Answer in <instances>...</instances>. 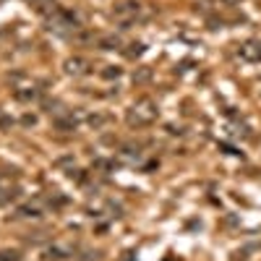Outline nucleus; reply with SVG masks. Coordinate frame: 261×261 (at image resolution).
I'll list each match as a JSON object with an SVG mask.
<instances>
[{
    "label": "nucleus",
    "mask_w": 261,
    "mask_h": 261,
    "mask_svg": "<svg viewBox=\"0 0 261 261\" xmlns=\"http://www.w3.org/2000/svg\"><path fill=\"white\" fill-rule=\"evenodd\" d=\"M42 209H45V206H42V201L37 199V201H29V204H24V206H18V217H27V220H29V217H42Z\"/></svg>",
    "instance_id": "8"
},
{
    "label": "nucleus",
    "mask_w": 261,
    "mask_h": 261,
    "mask_svg": "<svg viewBox=\"0 0 261 261\" xmlns=\"http://www.w3.org/2000/svg\"><path fill=\"white\" fill-rule=\"evenodd\" d=\"M128 47H130V50H125L128 58H139V55H144V50H146L141 42H134V45H128Z\"/></svg>",
    "instance_id": "13"
},
{
    "label": "nucleus",
    "mask_w": 261,
    "mask_h": 261,
    "mask_svg": "<svg viewBox=\"0 0 261 261\" xmlns=\"http://www.w3.org/2000/svg\"><path fill=\"white\" fill-rule=\"evenodd\" d=\"M157 118H160V107H157V102L151 97L136 99L134 105L128 107V113H125V123L130 128H146V125L154 123Z\"/></svg>",
    "instance_id": "1"
},
{
    "label": "nucleus",
    "mask_w": 261,
    "mask_h": 261,
    "mask_svg": "<svg viewBox=\"0 0 261 261\" xmlns=\"http://www.w3.org/2000/svg\"><path fill=\"white\" fill-rule=\"evenodd\" d=\"M63 68H65V73H68V76L79 79V76H86V73H92V63L86 60L84 55H73V58H68V60L63 63Z\"/></svg>",
    "instance_id": "4"
},
{
    "label": "nucleus",
    "mask_w": 261,
    "mask_h": 261,
    "mask_svg": "<svg viewBox=\"0 0 261 261\" xmlns=\"http://www.w3.org/2000/svg\"><path fill=\"white\" fill-rule=\"evenodd\" d=\"M238 55L246 63H261V39H246L241 47H238Z\"/></svg>",
    "instance_id": "5"
},
{
    "label": "nucleus",
    "mask_w": 261,
    "mask_h": 261,
    "mask_svg": "<svg viewBox=\"0 0 261 261\" xmlns=\"http://www.w3.org/2000/svg\"><path fill=\"white\" fill-rule=\"evenodd\" d=\"M47 32L53 34H60V37H73L76 29H81L79 24V16L71 13V11H65V8H55L53 13H47Z\"/></svg>",
    "instance_id": "2"
},
{
    "label": "nucleus",
    "mask_w": 261,
    "mask_h": 261,
    "mask_svg": "<svg viewBox=\"0 0 261 261\" xmlns=\"http://www.w3.org/2000/svg\"><path fill=\"white\" fill-rule=\"evenodd\" d=\"M0 261H18L16 251H0Z\"/></svg>",
    "instance_id": "16"
},
{
    "label": "nucleus",
    "mask_w": 261,
    "mask_h": 261,
    "mask_svg": "<svg viewBox=\"0 0 261 261\" xmlns=\"http://www.w3.org/2000/svg\"><path fill=\"white\" fill-rule=\"evenodd\" d=\"M141 3L139 0H125V3L115 6V18L120 21V24H134V21L141 16Z\"/></svg>",
    "instance_id": "3"
},
{
    "label": "nucleus",
    "mask_w": 261,
    "mask_h": 261,
    "mask_svg": "<svg viewBox=\"0 0 261 261\" xmlns=\"http://www.w3.org/2000/svg\"><path fill=\"white\" fill-rule=\"evenodd\" d=\"M118 76H120V68H118V65H105L102 79H118Z\"/></svg>",
    "instance_id": "14"
},
{
    "label": "nucleus",
    "mask_w": 261,
    "mask_h": 261,
    "mask_svg": "<svg viewBox=\"0 0 261 261\" xmlns=\"http://www.w3.org/2000/svg\"><path fill=\"white\" fill-rule=\"evenodd\" d=\"M149 79H151V71H149V68H139V71L134 73V81H136V84H144V81H149Z\"/></svg>",
    "instance_id": "15"
},
{
    "label": "nucleus",
    "mask_w": 261,
    "mask_h": 261,
    "mask_svg": "<svg viewBox=\"0 0 261 261\" xmlns=\"http://www.w3.org/2000/svg\"><path fill=\"white\" fill-rule=\"evenodd\" d=\"M120 45H123V42H120V37H115V34L99 37V47H102V50H118Z\"/></svg>",
    "instance_id": "10"
},
{
    "label": "nucleus",
    "mask_w": 261,
    "mask_h": 261,
    "mask_svg": "<svg viewBox=\"0 0 261 261\" xmlns=\"http://www.w3.org/2000/svg\"><path fill=\"white\" fill-rule=\"evenodd\" d=\"M27 3H29V6H34L39 13H45V16H47V13H53V11L58 8V6H55V0H27Z\"/></svg>",
    "instance_id": "9"
},
{
    "label": "nucleus",
    "mask_w": 261,
    "mask_h": 261,
    "mask_svg": "<svg viewBox=\"0 0 261 261\" xmlns=\"http://www.w3.org/2000/svg\"><path fill=\"white\" fill-rule=\"evenodd\" d=\"M230 128H232V130H230V136H235V139H248V136H251L246 123H232Z\"/></svg>",
    "instance_id": "12"
},
{
    "label": "nucleus",
    "mask_w": 261,
    "mask_h": 261,
    "mask_svg": "<svg viewBox=\"0 0 261 261\" xmlns=\"http://www.w3.org/2000/svg\"><path fill=\"white\" fill-rule=\"evenodd\" d=\"M24 123L27 125H34V115H24Z\"/></svg>",
    "instance_id": "17"
},
{
    "label": "nucleus",
    "mask_w": 261,
    "mask_h": 261,
    "mask_svg": "<svg viewBox=\"0 0 261 261\" xmlns=\"http://www.w3.org/2000/svg\"><path fill=\"white\" fill-rule=\"evenodd\" d=\"M118 160L125 165H141L144 162V146L141 144H125L118 151Z\"/></svg>",
    "instance_id": "6"
},
{
    "label": "nucleus",
    "mask_w": 261,
    "mask_h": 261,
    "mask_svg": "<svg viewBox=\"0 0 261 261\" xmlns=\"http://www.w3.org/2000/svg\"><path fill=\"white\" fill-rule=\"evenodd\" d=\"M84 120L97 130V128H102L107 120H110V115H105V113H92V115H84Z\"/></svg>",
    "instance_id": "11"
},
{
    "label": "nucleus",
    "mask_w": 261,
    "mask_h": 261,
    "mask_svg": "<svg viewBox=\"0 0 261 261\" xmlns=\"http://www.w3.org/2000/svg\"><path fill=\"white\" fill-rule=\"evenodd\" d=\"M13 97L18 99V102H37L39 97H42V89L37 84H32V86H18V89H13Z\"/></svg>",
    "instance_id": "7"
}]
</instances>
